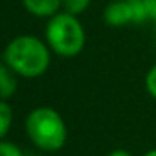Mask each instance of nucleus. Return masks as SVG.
I'll list each match as a JSON object with an SVG mask.
<instances>
[{
  "label": "nucleus",
  "mask_w": 156,
  "mask_h": 156,
  "mask_svg": "<svg viewBox=\"0 0 156 156\" xmlns=\"http://www.w3.org/2000/svg\"><path fill=\"white\" fill-rule=\"evenodd\" d=\"M89 5H91V0H62L64 12L72 15H79L82 12H86Z\"/></svg>",
  "instance_id": "9"
},
{
  "label": "nucleus",
  "mask_w": 156,
  "mask_h": 156,
  "mask_svg": "<svg viewBox=\"0 0 156 156\" xmlns=\"http://www.w3.org/2000/svg\"><path fill=\"white\" fill-rule=\"evenodd\" d=\"M143 156H156V148H153V149H149V151H146Z\"/></svg>",
  "instance_id": "14"
},
{
  "label": "nucleus",
  "mask_w": 156,
  "mask_h": 156,
  "mask_svg": "<svg viewBox=\"0 0 156 156\" xmlns=\"http://www.w3.org/2000/svg\"><path fill=\"white\" fill-rule=\"evenodd\" d=\"M24 9L39 19H51L59 14L62 0H22Z\"/></svg>",
  "instance_id": "5"
},
{
  "label": "nucleus",
  "mask_w": 156,
  "mask_h": 156,
  "mask_svg": "<svg viewBox=\"0 0 156 156\" xmlns=\"http://www.w3.org/2000/svg\"><path fill=\"white\" fill-rule=\"evenodd\" d=\"M146 12H148V20H153L156 24V0H144Z\"/></svg>",
  "instance_id": "12"
},
{
  "label": "nucleus",
  "mask_w": 156,
  "mask_h": 156,
  "mask_svg": "<svg viewBox=\"0 0 156 156\" xmlns=\"http://www.w3.org/2000/svg\"><path fill=\"white\" fill-rule=\"evenodd\" d=\"M45 42L49 49L61 57H76L86 45V32L77 15L59 12L49 19L45 27Z\"/></svg>",
  "instance_id": "3"
},
{
  "label": "nucleus",
  "mask_w": 156,
  "mask_h": 156,
  "mask_svg": "<svg viewBox=\"0 0 156 156\" xmlns=\"http://www.w3.org/2000/svg\"><path fill=\"white\" fill-rule=\"evenodd\" d=\"M128 4H129V9H131L133 24H143L144 20H148L144 0H128Z\"/></svg>",
  "instance_id": "8"
},
{
  "label": "nucleus",
  "mask_w": 156,
  "mask_h": 156,
  "mask_svg": "<svg viewBox=\"0 0 156 156\" xmlns=\"http://www.w3.org/2000/svg\"><path fill=\"white\" fill-rule=\"evenodd\" d=\"M19 76L5 64L4 61L0 62V99L9 101L14 98L19 87Z\"/></svg>",
  "instance_id": "6"
},
{
  "label": "nucleus",
  "mask_w": 156,
  "mask_h": 156,
  "mask_svg": "<svg viewBox=\"0 0 156 156\" xmlns=\"http://www.w3.org/2000/svg\"><path fill=\"white\" fill-rule=\"evenodd\" d=\"M0 156H25V153L15 143L2 139L0 141Z\"/></svg>",
  "instance_id": "10"
},
{
  "label": "nucleus",
  "mask_w": 156,
  "mask_h": 156,
  "mask_svg": "<svg viewBox=\"0 0 156 156\" xmlns=\"http://www.w3.org/2000/svg\"><path fill=\"white\" fill-rule=\"evenodd\" d=\"M30 143L45 153H55L67 143V124L61 112L49 106H39L27 114L24 122Z\"/></svg>",
  "instance_id": "2"
},
{
  "label": "nucleus",
  "mask_w": 156,
  "mask_h": 156,
  "mask_svg": "<svg viewBox=\"0 0 156 156\" xmlns=\"http://www.w3.org/2000/svg\"><path fill=\"white\" fill-rule=\"evenodd\" d=\"M2 61L24 79H35L47 72L51 66V49L47 42L34 35H19L7 44Z\"/></svg>",
  "instance_id": "1"
},
{
  "label": "nucleus",
  "mask_w": 156,
  "mask_h": 156,
  "mask_svg": "<svg viewBox=\"0 0 156 156\" xmlns=\"http://www.w3.org/2000/svg\"><path fill=\"white\" fill-rule=\"evenodd\" d=\"M108 156H133V154L129 151H126V149H112Z\"/></svg>",
  "instance_id": "13"
},
{
  "label": "nucleus",
  "mask_w": 156,
  "mask_h": 156,
  "mask_svg": "<svg viewBox=\"0 0 156 156\" xmlns=\"http://www.w3.org/2000/svg\"><path fill=\"white\" fill-rule=\"evenodd\" d=\"M104 22L111 27H122L133 22L131 9L128 0H114L106 5L104 9Z\"/></svg>",
  "instance_id": "4"
},
{
  "label": "nucleus",
  "mask_w": 156,
  "mask_h": 156,
  "mask_svg": "<svg viewBox=\"0 0 156 156\" xmlns=\"http://www.w3.org/2000/svg\"><path fill=\"white\" fill-rule=\"evenodd\" d=\"M144 87H146V92H148V94L156 101V64L153 66L148 72H146Z\"/></svg>",
  "instance_id": "11"
},
{
  "label": "nucleus",
  "mask_w": 156,
  "mask_h": 156,
  "mask_svg": "<svg viewBox=\"0 0 156 156\" xmlns=\"http://www.w3.org/2000/svg\"><path fill=\"white\" fill-rule=\"evenodd\" d=\"M14 122V111H12L10 104L4 99H0V141L5 139V136L9 134Z\"/></svg>",
  "instance_id": "7"
}]
</instances>
